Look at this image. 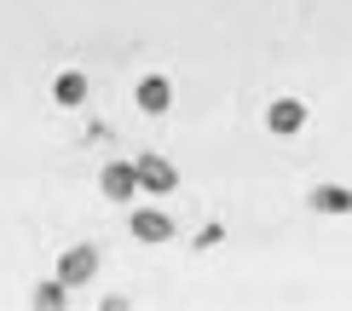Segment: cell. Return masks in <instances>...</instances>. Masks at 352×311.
<instances>
[{
  "label": "cell",
  "mask_w": 352,
  "mask_h": 311,
  "mask_svg": "<svg viewBox=\"0 0 352 311\" xmlns=\"http://www.w3.org/2000/svg\"><path fill=\"white\" fill-rule=\"evenodd\" d=\"M133 104L144 115H168L173 110V87H168V76H144L139 87H133Z\"/></svg>",
  "instance_id": "4"
},
{
  "label": "cell",
  "mask_w": 352,
  "mask_h": 311,
  "mask_svg": "<svg viewBox=\"0 0 352 311\" xmlns=\"http://www.w3.org/2000/svg\"><path fill=\"white\" fill-rule=\"evenodd\" d=\"M266 127L277 133V139H295V133L306 127V104L300 98H277L272 110H266Z\"/></svg>",
  "instance_id": "6"
},
{
  "label": "cell",
  "mask_w": 352,
  "mask_h": 311,
  "mask_svg": "<svg viewBox=\"0 0 352 311\" xmlns=\"http://www.w3.org/2000/svg\"><path fill=\"white\" fill-rule=\"evenodd\" d=\"M127 231H133V242H144V248H162V242H173V219L162 214V207H133Z\"/></svg>",
  "instance_id": "3"
},
{
  "label": "cell",
  "mask_w": 352,
  "mask_h": 311,
  "mask_svg": "<svg viewBox=\"0 0 352 311\" xmlns=\"http://www.w3.org/2000/svg\"><path fill=\"white\" fill-rule=\"evenodd\" d=\"M133 173H139V190H151V196H168L173 185H179V168H173L168 156H133Z\"/></svg>",
  "instance_id": "2"
},
{
  "label": "cell",
  "mask_w": 352,
  "mask_h": 311,
  "mask_svg": "<svg viewBox=\"0 0 352 311\" xmlns=\"http://www.w3.org/2000/svg\"><path fill=\"white\" fill-rule=\"evenodd\" d=\"M98 185H104L110 202H133V196H139V173H133V161H110V168L98 173Z\"/></svg>",
  "instance_id": "5"
},
{
  "label": "cell",
  "mask_w": 352,
  "mask_h": 311,
  "mask_svg": "<svg viewBox=\"0 0 352 311\" xmlns=\"http://www.w3.org/2000/svg\"><path fill=\"white\" fill-rule=\"evenodd\" d=\"M52 98L64 104V110H81V104H87V76H81V69H64V76L52 81Z\"/></svg>",
  "instance_id": "8"
},
{
  "label": "cell",
  "mask_w": 352,
  "mask_h": 311,
  "mask_svg": "<svg viewBox=\"0 0 352 311\" xmlns=\"http://www.w3.org/2000/svg\"><path fill=\"white\" fill-rule=\"evenodd\" d=\"M64 300H69V288L58 283V277H52V283H41V288H35V306H47V311H58Z\"/></svg>",
  "instance_id": "9"
},
{
  "label": "cell",
  "mask_w": 352,
  "mask_h": 311,
  "mask_svg": "<svg viewBox=\"0 0 352 311\" xmlns=\"http://www.w3.org/2000/svg\"><path fill=\"white\" fill-rule=\"evenodd\" d=\"M93 277H98V248H93V242L64 248V260H58V283H64V288H81V283H93Z\"/></svg>",
  "instance_id": "1"
},
{
  "label": "cell",
  "mask_w": 352,
  "mask_h": 311,
  "mask_svg": "<svg viewBox=\"0 0 352 311\" xmlns=\"http://www.w3.org/2000/svg\"><path fill=\"white\" fill-rule=\"evenodd\" d=\"M306 202H312V214H352V190L346 185H318Z\"/></svg>",
  "instance_id": "7"
}]
</instances>
